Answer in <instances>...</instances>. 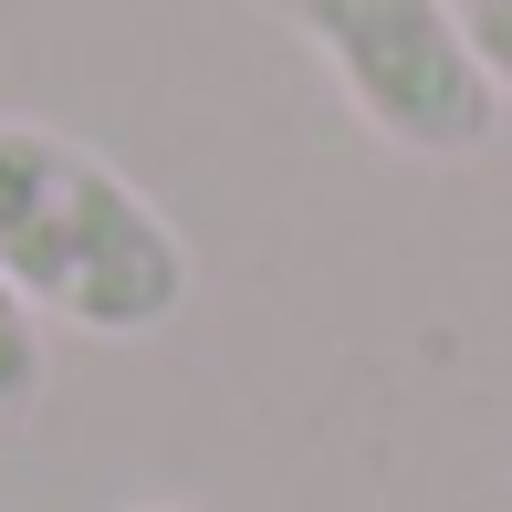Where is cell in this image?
<instances>
[{
  "label": "cell",
  "mask_w": 512,
  "mask_h": 512,
  "mask_svg": "<svg viewBox=\"0 0 512 512\" xmlns=\"http://www.w3.org/2000/svg\"><path fill=\"white\" fill-rule=\"evenodd\" d=\"M0 283L42 324L136 345L189 314L199 262L126 168H105L63 126L0 115Z\"/></svg>",
  "instance_id": "6da1fadb"
},
{
  "label": "cell",
  "mask_w": 512,
  "mask_h": 512,
  "mask_svg": "<svg viewBox=\"0 0 512 512\" xmlns=\"http://www.w3.org/2000/svg\"><path fill=\"white\" fill-rule=\"evenodd\" d=\"M283 11L324 53L335 95L398 157H481L502 136V84L471 63L439 0H283Z\"/></svg>",
  "instance_id": "7a4b0ae2"
},
{
  "label": "cell",
  "mask_w": 512,
  "mask_h": 512,
  "mask_svg": "<svg viewBox=\"0 0 512 512\" xmlns=\"http://www.w3.org/2000/svg\"><path fill=\"white\" fill-rule=\"evenodd\" d=\"M32 398H42V314L0 283V429L32 418Z\"/></svg>",
  "instance_id": "3957f363"
},
{
  "label": "cell",
  "mask_w": 512,
  "mask_h": 512,
  "mask_svg": "<svg viewBox=\"0 0 512 512\" xmlns=\"http://www.w3.org/2000/svg\"><path fill=\"white\" fill-rule=\"evenodd\" d=\"M439 11L460 21V42H471V63L502 84V105H512V0H439Z\"/></svg>",
  "instance_id": "277c9868"
},
{
  "label": "cell",
  "mask_w": 512,
  "mask_h": 512,
  "mask_svg": "<svg viewBox=\"0 0 512 512\" xmlns=\"http://www.w3.org/2000/svg\"><path fill=\"white\" fill-rule=\"evenodd\" d=\"M136 512H178V502H136Z\"/></svg>",
  "instance_id": "5b68a950"
}]
</instances>
